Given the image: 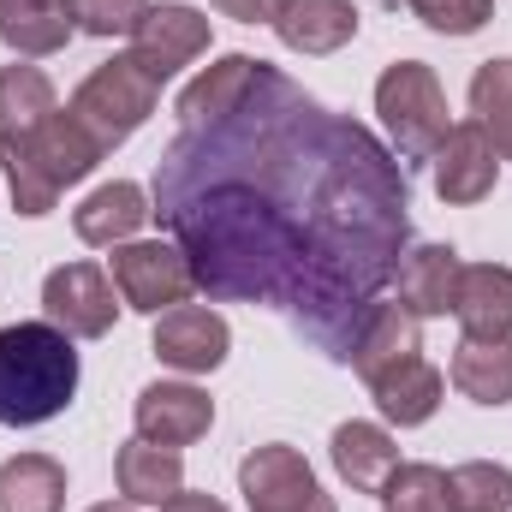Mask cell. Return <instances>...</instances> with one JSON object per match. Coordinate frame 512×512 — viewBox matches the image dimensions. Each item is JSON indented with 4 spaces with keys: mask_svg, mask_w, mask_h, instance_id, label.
<instances>
[{
    "mask_svg": "<svg viewBox=\"0 0 512 512\" xmlns=\"http://www.w3.org/2000/svg\"><path fill=\"white\" fill-rule=\"evenodd\" d=\"M405 209V167L268 60L233 114L179 126L155 161V221L185 251L197 292L286 310L340 364L393 286L411 239Z\"/></svg>",
    "mask_w": 512,
    "mask_h": 512,
    "instance_id": "obj_1",
    "label": "cell"
},
{
    "mask_svg": "<svg viewBox=\"0 0 512 512\" xmlns=\"http://www.w3.org/2000/svg\"><path fill=\"white\" fill-rule=\"evenodd\" d=\"M78 393V346L54 322L0 328V429H36Z\"/></svg>",
    "mask_w": 512,
    "mask_h": 512,
    "instance_id": "obj_2",
    "label": "cell"
},
{
    "mask_svg": "<svg viewBox=\"0 0 512 512\" xmlns=\"http://www.w3.org/2000/svg\"><path fill=\"white\" fill-rule=\"evenodd\" d=\"M96 161H102V149H96L90 131L72 120V108H60L48 126L36 131V137H24V143H0V167H6L12 209L30 215V221L54 215L60 191L78 185V179H90Z\"/></svg>",
    "mask_w": 512,
    "mask_h": 512,
    "instance_id": "obj_3",
    "label": "cell"
},
{
    "mask_svg": "<svg viewBox=\"0 0 512 512\" xmlns=\"http://www.w3.org/2000/svg\"><path fill=\"white\" fill-rule=\"evenodd\" d=\"M376 114H382V131L393 137V149L405 161H435V149L453 131L447 90H441L435 66H423V60H393L376 78Z\"/></svg>",
    "mask_w": 512,
    "mask_h": 512,
    "instance_id": "obj_4",
    "label": "cell"
},
{
    "mask_svg": "<svg viewBox=\"0 0 512 512\" xmlns=\"http://www.w3.org/2000/svg\"><path fill=\"white\" fill-rule=\"evenodd\" d=\"M155 102H161V84L131 60V48H126V54L102 60V66L78 84V96H72L66 108H72L78 126L96 137V149L108 155V149H120L131 131L155 114Z\"/></svg>",
    "mask_w": 512,
    "mask_h": 512,
    "instance_id": "obj_5",
    "label": "cell"
},
{
    "mask_svg": "<svg viewBox=\"0 0 512 512\" xmlns=\"http://www.w3.org/2000/svg\"><path fill=\"white\" fill-rule=\"evenodd\" d=\"M108 280L120 292V304L137 310V316H161L173 304H185L197 292V274L185 251L173 239H131V245H114V262H108Z\"/></svg>",
    "mask_w": 512,
    "mask_h": 512,
    "instance_id": "obj_6",
    "label": "cell"
},
{
    "mask_svg": "<svg viewBox=\"0 0 512 512\" xmlns=\"http://www.w3.org/2000/svg\"><path fill=\"white\" fill-rule=\"evenodd\" d=\"M114 298L120 292H114V280H108L102 262H66V268H54L42 280V310L72 340H108L114 334V316H120Z\"/></svg>",
    "mask_w": 512,
    "mask_h": 512,
    "instance_id": "obj_7",
    "label": "cell"
},
{
    "mask_svg": "<svg viewBox=\"0 0 512 512\" xmlns=\"http://www.w3.org/2000/svg\"><path fill=\"white\" fill-rule=\"evenodd\" d=\"M197 54H209V18H203L197 6H185V0L149 6V12L137 18V30H131V60H137L155 84H167L173 72H185Z\"/></svg>",
    "mask_w": 512,
    "mask_h": 512,
    "instance_id": "obj_8",
    "label": "cell"
},
{
    "mask_svg": "<svg viewBox=\"0 0 512 512\" xmlns=\"http://www.w3.org/2000/svg\"><path fill=\"white\" fill-rule=\"evenodd\" d=\"M149 352H155L167 370H179V376H209V370L227 364V352H233V328H227V316L209 310V304H173V310L155 316V340H149Z\"/></svg>",
    "mask_w": 512,
    "mask_h": 512,
    "instance_id": "obj_9",
    "label": "cell"
},
{
    "mask_svg": "<svg viewBox=\"0 0 512 512\" xmlns=\"http://www.w3.org/2000/svg\"><path fill=\"white\" fill-rule=\"evenodd\" d=\"M495 179H501L495 137L477 120H459V126L447 131V143L435 149V197L453 203V209H471V203L495 197Z\"/></svg>",
    "mask_w": 512,
    "mask_h": 512,
    "instance_id": "obj_10",
    "label": "cell"
},
{
    "mask_svg": "<svg viewBox=\"0 0 512 512\" xmlns=\"http://www.w3.org/2000/svg\"><path fill=\"white\" fill-rule=\"evenodd\" d=\"M239 495H245L251 512H298L322 495V483H316V471H310V459H304L298 447L268 441V447H251V453H245V465H239Z\"/></svg>",
    "mask_w": 512,
    "mask_h": 512,
    "instance_id": "obj_11",
    "label": "cell"
},
{
    "mask_svg": "<svg viewBox=\"0 0 512 512\" xmlns=\"http://www.w3.org/2000/svg\"><path fill=\"white\" fill-rule=\"evenodd\" d=\"M131 423H137V435L155 441V447H191V441L209 435L215 399L191 382H149L137 393V405H131Z\"/></svg>",
    "mask_w": 512,
    "mask_h": 512,
    "instance_id": "obj_12",
    "label": "cell"
},
{
    "mask_svg": "<svg viewBox=\"0 0 512 512\" xmlns=\"http://www.w3.org/2000/svg\"><path fill=\"white\" fill-rule=\"evenodd\" d=\"M405 358H423V322L405 310V304H376L370 316H364V328H358V340H352V376L364 387H376L387 370H399Z\"/></svg>",
    "mask_w": 512,
    "mask_h": 512,
    "instance_id": "obj_13",
    "label": "cell"
},
{
    "mask_svg": "<svg viewBox=\"0 0 512 512\" xmlns=\"http://www.w3.org/2000/svg\"><path fill=\"white\" fill-rule=\"evenodd\" d=\"M459 274H465V262L453 245H411L393 268V286H399V304L417 322H429V316H453Z\"/></svg>",
    "mask_w": 512,
    "mask_h": 512,
    "instance_id": "obj_14",
    "label": "cell"
},
{
    "mask_svg": "<svg viewBox=\"0 0 512 512\" xmlns=\"http://www.w3.org/2000/svg\"><path fill=\"white\" fill-rule=\"evenodd\" d=\"M149 215H155V209H149L143 185L114 179V185H96V191L72 209V233H78L84 245H96V251H114V245H131V239L143 233Z\"/></svg>",
    "mask_w": 512,
    "mask_h": 512,
    "instance_id": "obj_15",
    "label": "cell"
},
{
    "mask_svg": "<svg viewBox=\"0 0 512 512\" xmlns=\"http://www.w3.org/2000/svg\"><path fill=\"white\" fill-rule=\"evenodd\" d=\"M114 483H120V501H131V507H167L185 489V459H179V447H155V441L131 435L114 453Z\"/></svg>",
    "mask_w": 512,
    "mask_h": 512,
    "instance_id": "obj_16",
    "label": "cell"
},
{
    "mask_svg": "<svg viewBox=\"0 0 512 512\" xmlns=\"http://www.w3.org/2000/svg\"><path fill=\"white\" fill-rule=\"evenodd\" d=\"M358 6L352 0H292L280 18H274V36H280V48H292V54H340L352 36H358Z\"/></svg>",
    "mask_w": 512,
    "mask_h": 512,
    "instance_id": "obj_17",
    "label": "cell"
},
{
    "mask_svg": "<svg viewBox=\"0 0 512 512\" xmlns=\"http://www.w3.org/2000/svg\"><path fill=\"white\" fill-rule=\"evenodd\" d=\"M72 0H0V42L18 60H48L72 42Z\"/></svg>",
    "mask_w": 512,
    "mask_h": 512,
    "instance_id": "obj_18",
    "label": "cell"
},
{
    "mask_svg": "<svg viewBox=\"0 0 512 512\" xmlns=\"http://www.w3.org/2000/svg\"><path fill=\"white\" fill-rule=\"evenodd\" d=\"M328 453H334L340 483H352L364 495H382V483L399 471V447H393V435H387L382 423H358V417L340 423L334 441H328Z\"/></svg>",
    "mask_w": 512,
    "mask_h": 512,
    "instance_id": "obj_19",
    "label": "cell"
},
{
    "mask_svg": "<svg viewBox=\"0 0 512 512\" xmlns=\"http://www.w3.org/2000/svg\"><path fill=\"white\" fill-rule=\"evenodd\" d=\"M453 387L477 405H512V334H465L453 346Z\"/></svg>",
    "mask_w": 512,
    "mask_h": 512,
    "instance_id": "obj_20",
    "label": "cell"
},
{
    "mask_svg": "<svg viewBox=\"0 0 512 512\" xmlns=\"http://www.w3.org/2000/svg\"><path fill=\"white\" fill-rule=\"evenodd\" d=\"M54 114H60V96H54L42 66H24V60L0 66V143L36 137Z\"/></svg>",
    "mask_w": 512,
    "mask_h": 512,
    "instance_id": "obj_21",
    "label": "cell"
},
{
    "mask_svg": "<svg viewBox=\"0 0 512 512\" xmlns=\"http://www.w3.org/2000/svg\"><path fill=\"white\" fill-rule=\"evenodd\" d=\"M453 316L465 334H512V268L501 262H465Z\"/></svg>",
    "mask_w": 512,
    "mask_h": 512,
    "instance_id": "obj_22",
    "label": "cell"
},
{
    "mask_svg": "<svg viewBox=\"0 0 512 512\" xmlns=\"http://www.w3.org/2000/svg\"><path fill=\"white\" fill-rule=\"evenodd\" d=\"M376 393V411L399 429H417L441 411V393H447V376L429 364V358H405L399 370H387L382 382L370 387Z\"/></svg>",
    "mask_w": 512,
    "mask_h": 512,
    "instance_id": "obj_23",
    "label": "cell"
},
{
    "mask_svg": "<svg viewBox=\"0 0 512 512\" xmlns=\"http://www.w3.org/2000/svg\"><path fill=\"white\" fill-rule=\"evenodd\" d=\"M256 66H262L256 54H221L203 78H191V84L179 90V126H203V120L233 114V108L245 102V90H251Z\"/></svg>",
    "mask_w": 512,
    "mask_h": 512,
    "instance_id": "obj_24",
    "label": "cell"
},
{
    "mask_svg": "<svg viewBox=\"0 0 512 512\" xmlns=\"http://www.w3.org/2000/svg\"><path fill=\"white\" fill-rule=\"evenodd\" d=\"M0 512H66V465L48 453H18L0 465Z\"/></svg>",
    "mask_w": 512,
    "mask_h": 512,
    "instance_id": "obj_25",
    "label": "cell"
},
{
    "mask_svg": "<svg viewBox=\"0 0 512 512\" xmlns=\"http://www.w3.org/2000/svg\"><path fill=\"white\" fill-rule=\"evenodd\" d=\"M471 114L512 161V60H483L471 78Z\"/></svg>",
    "mask_w": 512,
    "mask_h": 512,
    "instance_id": "obj_26",
    "label": "cell"
},
{
    "mask_svg": "<svg viewBox=\"0 0 512 512\" xmlns=\"http://www.w3.org/2000/svg\"><path fill=\"white\" fill-rule=\"evenodd\" d=\"M382 512H453V483L441 465H399L382 483Z\"/></svg>",
    "mask_w": 512,
    "mask_h": 512,
    "instance_id": "obj_27",
    "label": "cell"
},
{
    "mask_svg": "<svg viewBox=\"0 0 512 512\" xmlns=\"http://www.w3.org/2000/svg\"><path fill=\"white\" fill-rule=\"evenodd\" d=\"M453 483V512H512V471L495 459H471L447 471Z\"/></svg>",
    "mask_w": 512,
    "mask_h": 512,
    "instance_id": "obj_28",
    "label": "cell"
},
{
    "mask_svg": "<svg viewBox=\"0 0 512 512\" xmlns=\"http://www.w3.org/2000/svg\"><path fill=\"white\" fill-rule=\"evenodd\" d=\"M411 12L435 30V36H477L495 18V0H411Z\"/></svg>",
    "mask_w": 512,
    "mask_h": 512,
    "instance_id": "obj_29",
    "label": "cell"
},
{
    "mask_svg": "<svg viewBox=\"0 0 512 512\" xmlns=\"http://www.w3.org/2000/svg\"><path fill=\"white\" fill-rule=\"evenodd\" d=\"M143 12H149V0H72V24L84 36H102V42L131 36Z\"/></svg>",
    "mask_w": 512,
    "mask_h": 512,
    "instance_id": "obj_30",
    "label": "cell"
},
{
    "mask_svg": "<svg viewBox=\"0 0 512 512\" xmlns=\"http://www.w3.org/2000/svg\"><path fill=\"white\" fill-rule=\"evenodd\" d=\"M221 18H239V24H274L292 0H209Z\"/></svg>",
    "mask_w": 512,
    "mask_h": 512,
    "instance_id": "obj_31",
    "label": "cell"
},
{
    "mask_svg": "<svg viewBox=\"0 0 512 512\" xmlns=\"http://www.w3.org/2000/svg\"><path fill=\"white\" fill-rule=\"evenodd\" d=\"M161 512H227V507H221L215 495H191V489H179V495H173Z\"/></svg>",
    "mask_w": 512,
    "mask_h": 512,
    "instance_id": "obj_32",
    "label": "cell"
},
{
    "mask_svg": "<svg viewBox=\"0 0 512 512\" xmlns=\"http://www.w3.org/2000/svg\"><path fill=\"white\" fill-rule=\"evenodd\" d=\"M298 512H334V495H316L310 507H298Z\"/></svg>",
    "mask_w": 512,
    "mask_h": 512,
    "instance_id": "obj_33",
    "label": "cell"
},
{
    "mask_svg": "<svg viewBox=\"0 0 512 512\" xmlns=\"http://www.w3.org/2000/svg\"><path fill=\"white\" fill-rule=\"evenodd\" d=\"M90 512H137L131 501H102V507H90Z\"/></svg>",
    "mask_w": 512,
    "mask_h": 512,
    "instance_id": "obj_34",
    "label": "cell"
}]
</instances>
